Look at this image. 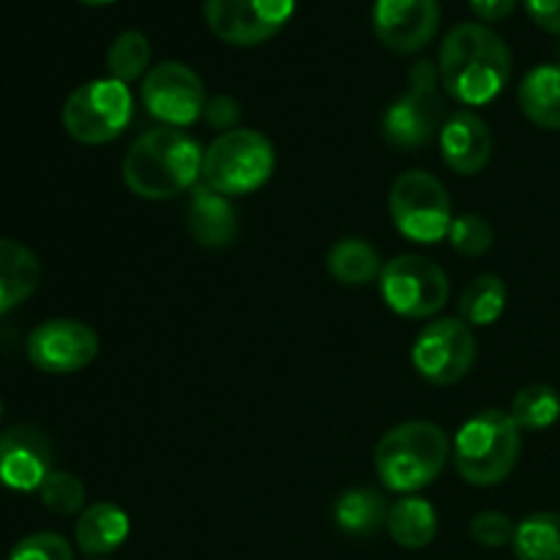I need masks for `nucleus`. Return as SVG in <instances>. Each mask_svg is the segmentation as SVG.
<instances>
[{
	"label": "nucleus",
	"instance_id": "f704fd0d",
	"mask_svg": "<svg viewBox=\"0 0 560 560\" xmlns=\"http://www.w3.org/2000/svg\"><path fill=\"white\" fill-rule=\"evenodd\" d=\"M80 3H85V5H109V3H115V0H80Z\"/></svg>",
	"mask_w": 560,
	"mask_h": 560
},
{
	"label": "nucleus",
	"instance_id": "2eb2a0df",
	"mask_svg": "<svg viewBox=\"0 0 560 560\" xmlns=\"http://www.w3.org/2000/svg\"><path fill=\"white\" fill-rule=\"evenodd\" d=\"M52 474V446L33 424H16L0 435V485L14 492H38Z\"/></svg>",
	"mask_w": 560,
	"mask_h": 560
},
{
	"label": "nucleus",
	"instance_id": "6ab92c4d",
	"mask_svg": "<svg viewBox=\"0 0 560 560\" xmlns=\"http://www.w3.org/2000/svg\"><path fill=\"white\" fill-rule=\"evenodd\" d=\"M42 282L36 252L14 238H0V315L31 299Z\"/></svg>",
	"mask_w": 560,
	"mask_h": 560
},
{
	"label": "nucleus",
	"instance_id": "7ed1b4c3",
	"mask_svg": "<svg viewBox=\"0 0 560 560\" xmlns=\"http://www.w3.org/2000/svg\"><path fill=\"white\" fill-rule=\"evenodd\" d=\"M452 459V441L432 421H405L375 446V468L383 485L399 495H416L443 474Z\"/></svg>",
	"mask_w": 560,
	"mask_h": 560
},
{
	"label": "nucleus",
	"instance_id": "412c9836",
	"mask_svg": "<svg viewBox=\"0 0 560 560\" xmlns=\"http://www.w3.org/2000/svg\"><path fill=\"white\" fill-rule=\"evenodd\" d=\"M386 530L405 550H424L438 536L435 506L421 495H402L388 509Z\"/></svg>",
	"mask_w": 560,
	"mask_h": 560
},
{
	"label": "nucleus",
	"instance_id": "6e6552de",
	"mask_svg": "<svg viewBox=\"0 0 560 560\" xmlns=\"http://www.w3.org/2000/svg\"><path fill=\"white\" fill-rule=\"evenodd\" d=\"M388 211L399 233L416 244H438L454 222L452 197L446 186L424 170H408L388 191Z\"/></svg>",
	"mask_w": 560,
	"mask_h": 560
},
{
	"label": "nucleus",
	"instance_id": "f3484780",
	"mask_svg": "<svg viewBox=\"0 0 560 560\" xmlns=\"http://www.w3.org/2000/svg\"><path fill=\"white\" fill-rule=\"evenodd\" d=\"M186 228H189L191 238L206 249H224L233 244L241 230L238 211L230 197L219 195L200 180L191 191L189 208H186Z\"/></svg>",
	"mask_w": 560,
	"mask_h": 560
},
{
	"label": "nucleus",
	"instance_id": "f8f14e48",
	"mask_svg": "<svg viewBox=\"0 0 560 560\" xmlns=\"http://www.w3.org/2000/svg\"><path fill=\"white\" fill-rule=\"evenodd\" d=\"M140 96L148 115L173 129H184L200 120L208 102L200 74L180 60L151 66V71L142 77Z\"/></svg>",
	"mask_w": 560,
	"mask_h": 560
},
{
	"label": "nucleus",
	"instance_id": "a878e982",
	"mask_svg": "<svg viewBox=\"0 0 560 560\" xmlns=\"http://www.w3.org/2000/svg\"><path fill=\"white\" fill-rule=\"evenodd\" d=\"M107 71L113 80L124 82V85L142 80L151 71V42H148L145 33H118L107 49Z\"/></svg>",
	"mask_w": 560,
	"mask_h": 560
},
{
	"label": "nucleus",
	"instance_id": "c9c22d12",
	"mask_svg": "<svg viewBox=\"0 0 560 560\" xmlns=\"http://www.w3.org/2000/svg\"><path fill=\"white\" fill-rule=\"evenodd\" d=\"M3 413H5V405H3V399H0V421H3Z\"/></svg>",
	"mask_w": 560,
	"mask_h": 560
},
{
	"label": "nucleus",
	"instance_id": "20e7f679",
	"mask_svg": "<svg viewBox=\"0 0 560 560\" xmlns=\"http://www.w3.org/2000/svg\"><path fill=\"white\" fill-rule=\"evenodd\" d=\"M523 452V430L509 410H481L459 427L452 459L459 479L474 487H495L509 479Z\"/></svg>",
	"mask_w": 560,
	"mask_h": 560
},
{
	"label": "nucleus",
	"instance_id": "473e14b6",
	"mask_svg": "<svg viewBox=\"0 0 560 560\" xmlns=\"http://www.w3.org/2000/svg\"><path fill=\"white\" fill-rule=\"evenodd\" d=\"M523 3L534 25L560 36V0H523Z\"/></svg>",
	"mask_w": 560,
	"mask_h": 560
},
{
	"label": "nucleus",
	"instance_id": "423d86ee",
	"mask_svg": "<svg viewBox=\"0 0 560 560\" xmlns=\"http://www.w3.org/2000/svg\"><path fill=\"white\" fill-rule=\"evenodd\" d=\"M277 167V151L262 131L233 129L219 135L202 153L200 180L224 197L262 189Z\"/></svg>",
	"mask_w": 560,
	"mask_h": 560
},
{
	"label": "nucleus",
	"instance_id": "0eeeda50",
	"mask_svg": "<svg viewBox=\"0 0 560 560\" xmlns=\"http://www.w3.org/2000/svg\"><path fill=\"white\" fill-rule=\"evenodd\" d=\"M63 129L71 140L82 145H104L126 131L135 118V98L129 85L104 77L82 82L69 93L63 104Z\"/></svg>",
	"mask_w": 560,
	"mask_h": 560
},
{
	"label": "nucleus",
	"instance_id": "4468645a",
	"mask_svg": "<svg viewBox=\"0 0 560 560\" xmlns=\"http://www.w3.org/2000/svg\"><path fill=\"white\" fill-rule=\"evenodd\" d=\"M441 25L438 0H375L372 31L377 42L399 55L421 52Z\"/></svg>",
	"mask_w": 560,
	"mask_h": 560
},
{
	"label": "nucleus",
	"instance_id": "9d476101",
	"mask_svg": "<svg viewBox=\"0 0 560 560\" xmlns=\"http://www.w3.org/2000/svg\"><path fill=\"white\" fill-rule=\"evenodd\" d=\"M476 334L459 317H441L424 326L416 337L410 359L416 372L432 386L459 383L476 364Z\"/></svg>",
	"mask_w": 560,
	"mask_h": 560
},
{
	"label": "nucleus",
	"instance_id": "1a4fd4ad",
	"mask_svg": "<svg viewBox=\"0 0 560 560\" xmlns=\"http://www.w3.org/2000/svg\"><path fill=\"white\" fill-rule=\"evenodd\" d=\"M381 295L392 312L408 320H430L448 304V277L424 255H399L381 271Z\"/></svg>",
	"mask_w": 560,
	"mask_h": 560
},
{
	"label": "nucleus",
	"instance_id": "bb28decb",
	"mask_svg": "<svg viewBox=\"0 0 560 560\" xmlns=\"http://www.w3.org/2000/svg\"><path fill=\"white\" fill-rule=\"evenodd\" d=\"M509 416L520 430H547L560 419V397L552 386L534 383L514 394Z\"/></svg>",
	"mask_w": 560,
	"mask_h": 560
},
{
	"label": "nucleus",
	"instance_id": "f257e3e1",
	"mask_svg": "<svg viewBox=\"0 0 560 560\" xmlns=\"http://www.w3.org/2000/svg\"><path fill=\"white\" fill-rule=\"evenodd\" d=\"M438 77L446 96L481 107L501 96L512 80V49L485 22H463L443 38Z\"/></svg>",
	"mask_w": 560,
	"mask_h": 560
},
{
	"label": "nucleus",
	"instance_id": "2f4dec72",
	"mask_svg": "<svg viewBox=\"0 0 560 560\" xmlns=\"http://www.w3.org/2000/svg\"><path fill=\"white\" fill-rule=\"evenodd\" d=\"M202 118H206L208 126H213V129H219L224 135V131L238 129L241 104L233 96H228V93H219V96H211L206 102Z\"/></svg>",
	"mask_w": 560,
	"mask_h": 560
},
{
	"label": "nucleus",
	"instance_id": "aec40b11",
	"mask_svg": "<svg viewBox=\"0 0 560 560\" xmlns=\"http://www.w3.org/2000/svg\"><path fill=\"white\" fill-rule=\"evenodd\" d=\"M520 109L530 124L560 131V63H541L520 82Z\"/></svg>",
	"mask_w": 560,
	"mask_h": 560
},
{
	"label": "nucleus",
	"instance_id": "c756f323",
	"mask_svg": "<svg viewBox=\"0 0 560 560\" xmlns=\"http://www.w3.org/2000/svg\"><path fill=\"white\" fill-rule=\"evenodd\" d=\"M9 560H74V550L69 541L52 530H38L25 536L9 552Z\"/></svg>",
	"mask_w": 560,
	"mask_h": 560
},
{
	"label": "nucleus",
	"instance_id": "cd10ccee",
	"mask_svg": "<svg viewBox=\"0 0 560 560\" xmlns=\"http://www.w3.org/2000/svg\"><path fill=\"white\" fill-rule=\"evenodd\" d=\"M38 498L47 512L58 514V517H71L85 509V485L69 470H52L38 487Z\"/></svg>",
	"mask_w": 560,
	"mask_h": 560
},
{
	"label": "nucleus",
	"instance_id": "c85d7f7f",
	"mask_svg": "<svg viewBox=\"0 0 560 560\" xmlns=\"http://www.w3.org/2000/svg\"><path fill=\"white\" fill-rule=\"evenodd\" d=\"M446 238L457 255L481 257L492 249L495 233H492V224L479 213H459V217H454Z\"/></svg>",
	"mask_w": 560,
	"mask_h": 560
},
{
	"label": "nucleus",
	"instance_id": "ddd939ff",
	"mask_svg": "<svg viewBox=\"0 0 560 560\" xmlns=\"http://www.w3.org/2000/svg\"><path fill=\"white\" fill-rule=\"evenodd\" d=\"M98 334L88 323L55 317L42 323L27 337V359L47 375H71L96 359Z\"/></svg>",
	"mask_w": 560,
	"mask_h": 560
},
{
	"label": "nucleus",
	"instance_id": "7c9ffc66",
	"mask_svg": "<svg viewBox=\"0 0 560 560\" xmlns=\"http://www.w3.org/2000/svg\"><path fill=\"white\" fill-rule=\"evenodd\" d=\"M514 530H517V525L503 512H481L470 520V539L481 547H490V550L512 545Z\"/></svg>",
	"mask_w": 560,
	"mask_h": 560
},
{
	"label": "nucleus",
	"instance_id": "39448f33",
	"mask_svg": "<svg viewBox=\"0 0 560 560\" xmlns=\"http://www.w3.org/2000/svg\"><path fill=\"white\" fill-rule=\"evenodd\" d=\"M446 120V93L438 77V63L419 60L408 71V88L402 96L388 104L383 113L381 129L388 145L399 151H416L441 137Z\"/></svg>",
	"mask_w": 560,
	"mask_h": 560
},
{
	"label": "nucleus",
	"instance_id": "e433bc0d",
	"mask_svg": "<svg viewBox=\"0 0 560 560\" xmlns=\"http://www.w3.org/2000/svg\"><path fill=\"white\" fill-rule=\"evenodd\" d=\"M96 560H98V558H96Z\"/></svg>",
	"mask_w": 560,
	"mask_h": 560
},
{
	"label": "nucleus",
	"instance_id": "f03ea898",
	"mask_svg": "<svg viewBox=\"0 0 560 560\" xmlns=\"http://www.w3.org/2000/svg\"><path fill=\"white\" fill-rule=\"evenodd\" d=\"M200 142L184 129L159 126L145 131L126 151L120 175L131 195L142 200H170L197 186L202 175Z\"/></svg>",
	"mask_w": 560,
	"mask_h": 560
},
{
	"label": "nucleus",
	"instance_id": "dca6fc26",
	"mask_svg": "<svg viewBox=\"0 0 560 560\" xmlns=\"http://www.w3.org/2000/svg\"><path fill=\"white\" fill-rule=\"evenodd\" d=\"M438 145H441L443 162L454 173L479 175L492 156L490 126L481 115L470 113V109H459V113L448 115L446 126L438 137Z\"/></svg>",
	"mask_w": 560,
	"mask_h": 560
},
{
	"label": "nucleus",
	"instance_id": "a211bd4d",
	"mask_svg": "<svg viewBox=\"0 0 560 560\" xmlns=\"http://www.w3.org/2000/svg\"><path fill=\"white\" fill-rule=\"evenodd\" d=\"M129 514H126L118 503L109 501H98L82 509L80 520H77L74 525L77 550H80L82 556L91 558H102L120 550L124 541L129 539Z\"/></svg>",
	"mask_w": 560,
	"mask_h": 560
},
{
	"label": "nucleus",
	"instance_id": "5701e85b",
	"mask_svg": "<svg viewBox=\"0 0 560 560\" xmlns=\"http://www.w3.org/2000/svg\"><path fill=\"white\" fill-rule=\"evenodd\" d=\"M328 273L339 284L348 288H364V284L381 279L383 262L375 246L364 238H342L331 246L326 257Z\"/></svg>",
	"mask_w": 560,
	"mask_h": 560
},
{
	"label": "nucleus",
	"instance_id": "393cba45",
	"mask_svg": "<svg viewBox=\"0 0 560 560\" xmlns=\"http://www.w3.org/2000/svg\"><path fill=\"white\" fill-rule=\"evenodd\" d=\"M512 547L517 560H560V514H528L517 523Z\"/></svg>",
	"mask_w": 560,
	"mask_h": 560
},
{
	"label": "nucleus",
	"instance_id": "b1692460",
	"mask_svg": "<svg viewBox=\"0 0 560 560\" xmlns=\"http://www.w3.org/2000/svg\"><path fill=\"white\" fill-rule=\"evenodd\" d=\"M506 282L495 273H481L470 279L468 288L459 293V320L468 323L470 328L492 326L506 312Z\"/></svg>",
	"mask_w": 560,
	"mask_h": 560
},
{
	"label": "nucleus",
	"instance_id": "9b49d317",
	"mask_svg": "<svg viewBox=\"0 0 560 560\" xmlns=\"http://www.w3.org/2000/svg\"><path fill=\"white\" fill-rule=\"evenodd\" d=\"M295 0H206L202 16L219 42L257 47L271 42L288 25Z\"/></svg>",
	"mask_w": 560,
	"mask_h": 560
},
{
	"label": "nucleus",
	"instance_id": "72a5a7b5",
	"mask_svg": "<svg viewBox=\"0 0 560 560\" xmlns=\"http://www.w3.org/2000/svg\"><path fill=\"white\" fill-rule=\"evenodd\" d=\"M470 11L479 16L481 22H501L506 16H512V11L517 9L520 0H468Z\"/></svg>",
	"mask_w": 560,
	"mask_h": 560
},
{
	"label": "nucleus",
	"instance_id": "4be33fe9",
	"mask_svg": "<svg viewBox=\"0 0 560 560\" xmlns=\"http://www.w3.org/2000/svg\"><path fill=\"white\" fill-rule=\"evenodd\" d=\"M388 503L372 487H353L334 501V523L348 536H375L388 523Z\"/></svg>",
	"mask_w": 560,
	"mask_h": 560
}]
</instances>
